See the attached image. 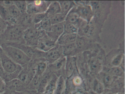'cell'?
<instances>
[{"mask_svg": "<svg viewBox=\"0 0 125 94\" xmlns=\"http://www.w3.org/2000/svg\"><path fill=\"white\" fill-rule=\"evenodd\" d=\"M91 6L94 17L93 19L103 26L110 12L112 2L110 1H87Z\"/></svg>", "mask_w": 125, "mask_h": 94, "instance_id": "cell-1", "label": "cell"}, {"mask_svg": "<svg viewBox=\"0 0 125 94\" xmlns=\"http://www.w3.org/2000/svg\"><path fill=\"white\" fill-rule=\"evenodd\" d=\"M102 27L93 19L89 22L84 21L78 28L77 35L91 38L98 42L100 41V34Z\"/></svg>", "mask_w": 125, "mask_h": 94, "instance_id": "cell-2", "label": "cell"}, {"mask_svg": "<svg viewBox=\"0 0 125 94\" xmlns=\"http://www.w3.org/2000/svg\"><path fill=\"white\" fill-rule=\"evenodd\" d=\"M0 47L14 63L22 67L27 66L31 62L32 59L18 48L5 44H2Z\"/></svg>", "mask_w": 125, "mask_h": 94, "instance_id": "cell-3", "label": "cell"}, {"mask_svg": "<svg viewBox=\"0 0 125 94\" xmlns=\"http://www.w3.org/2000/svg\"><path fill=\"white\" fill-rule=\"evenodd\" d=\"M24 30L22 26L17 25H9L5 31L1 35L4 36V39L7 41L5 43H20V41L24 40Z\"/></svg>", "mask_w": 125, "mask_h": 94, "instance_id": "cell-4", "label": "cell"}, {"mask_svg": "<svg viewBox=\"0 0 125 94\" xmlns=\"http://www.w3.org/2000/svg\"><path fill=\"white\" fill-rule=\"evenodd\" d=\"M105 53L102 49L97 56L93 57L88 63V70L92 76H96L101 72L104 66Z\"/></svg>", "mask_w": 125, "mask_h": 94, "instance_id": "cell-5", "label": "cell"}, {"mask_svg": "<svg viewBox=\"0 0 125 94\" xmlns=\"http://www.w3.org/2000/svg\"><path fill=\"white\" fill-rule=\"evenodd\" d=\"M5 44L16 47L21 50L31 59H44L46 52L42 51L36 48V47L30 46L22 43H5Z\"/></svg>", "mask_w": 125, "mask_h": 94, "instance_id": "cell-6", "label": "cell"}, {"mask_svg": "<svg viewBox=\"0 0 125 94\" xmlns=\"http://www.w3.org/2000/svg\"><path fill=\"white\" fill-rule=\"evenodd\" d=\"M46 33L35 27H30L25 30L23 39L25 44L30 46H37L39 38Z\"/></svg>", "mask_w": 125, "mask_h": 94, "instance_id": "cell-7", "label": "cell"}, {"mask_svg": "<svg viewBox=\"0 0 125 94\" xmlns=\"http://www.w3.org/2000/svg\"><path fill=\"white\" fill-rule=\"evenodd\" d=\"M124 58V50L120 48L113 49L105 56L104 67L109 68L120 66Z\"/></svg>", "mask_w": 125, "mask_h": 94, "instance_id": "cell-8", "label": "cell"}, {"mask_svg": "<svg viewBox=\"0 0 125 94\" xmlns=\"http://www.w3.org/2000/svg\"><path fill=\"white\" fill-rule=\"evenodd\" d=\"M27 13L30 15L45 13L52 1H27Z\"/></svg>", "mask_w": 125, "mask_h": 94, "instance_id": "cell-9", "label": "cell"}, {"mask_svg": "<svg viewBox=\"0 0 125 94\" xmlns=\"http://www.w3.org/2000/svg\"><path fill=\"white\" fill-rule=\"evenodd\" d=\"M0 59L4 71L6 73L15 72L21 66L14 63L3 51L0 47Z\"/></svg>", "mask_w": 125, "mask_h": 94, "instance_id": "cell-10", "label": "cell"}, {"mask_svg": "<svg viewBox=\"0 0 125 94\" xmlns=\"http://www.w3.org/2000/svg\"><path fill=\"white\" fill-rule=\"evenodd\" d=\"M63 56L62 46L56 44L55 46L46 52L45 59L48 65L52 64Z\"/></svg>", "mask_w": 125, "mask_h": 94, "instance_id": "cell-11", "label": "cell"}, {"mask_svg": "<svg viewBox=\"0 0 125 94\" xmlns=\"http://www.w3.org/2000/svg\"><path fill=\"white\" fill-rule=\"evenodd\" d=\"M95 42H96L91 38L80 36L77 35L75 42L77 56L85 51L88 50L93 43Z\"/></svg>", "mask_w": 125, "mask_h": 94, "instance_id": "cell-12", "label": "cell"}, {"mask_svg": "<svg viewBox=\"0 0 125 94\" xmlns=\"http://www.w3.org/2000/svg\"><path fill=\"white\" fill-rule=\"evenodd\" d=\"M66 57L63 56L52 64L48 65L47 69L55 74L58 77L63 76L65 78V68Z\"/></svg>", "mask_w": 125, "mask_h": 94, "instance_id": "cell-13", "label": "cell"}, {"mask_svg": "<svg viewBox=\"0 0 125 94\" xmlns=\"http://www.w3.org/2000/svg\"><path fill=\"white\" fill-rule=\"evenodd\" d=\"M35 75V66L29 67L28 65L27 66L22 67V70L18 75L17 79L27 86Z\"/></svg>", "mask_w": 125, "mask_h": 94, "instance_id": "cell-14", "label": "cell"}, {"mask_svg": "<svg viewBox=\"0 0 125 94\" xmlns=\"http://www.w3.org/2000/svg\"><path fill=\"white\" fill-rule=\"evenodd\" d=\"M76 10L80 17L88 22H90L94 17L93 9L90 6L85 5L83 6L76 5Z\"/></svg>", "mask_w": 125, "mask_h": 94, "instance_id": "cell-15", "label": "cell"}, {"mask_svg": "<svg viewBox=\"0 0 125 94\" xmlns=\"http://www.w3.org/2000/svg\"><path fill=\"white\" fill-rule=\"evenodd\" d=\"M64 22L52 25L49 31L46 32L47 35L56 43L63 33Z\"/></svg>", "mask_w": 125, "mask_h": 94, "instance_id": "cell-16", "label": "cell"}, {"mask_svg": "<svg viewBox=\"0 0 125 94\" xmlns=\"http://www.w3.org/2000/svg\"><path fill=\"white\" fill-rule=\"evenodd\" d=\"M56 44L57 43L50 39L45 33L39 38L36 48L46 52L55 46Z\"/></svg>", "mask_w": 125, "mask_h": 94, "instance_id": "cell-17", "label": "cell"}, {"mask_svg": "<svg viewBox=\"0 0 125 94\" xmlns=\"http://www.w3.org/2000/svg\"><path fill=\"white\" fill-rule=\"evenodd\" d=\"M5 84L6 90L9 92H21L27 90V86L17 78L6 82Z\"/></svg>", "mask_w": 125, "mask_h": 94, "instance_id": "cell-18", "label": "cell"}, {"mask_svg": "<svg viewBox=\"0 0 125 94\" xmlns=\"http://www.w3.org/2000/svg\"><path fill=\"white\" fill-rule=\"evenodd\" d=\"M95 77L104 85L105 88L111 87L118 78L112 75L107 71L103 70Z\"/></svg>", "mask_w": 125, "mask_h": 94, "instance_id": "cell-19", "label": "cell"}, {"mask_svg": "<svg viewBox=\"0 0 125 94\" xmlns=\"http://www.w3.org/2000/svg\"><path fill=\"white\" fill-rule=\"evenodd\" d=\"M76 56L66 57L65 68V78H69L76 71L78 70L76 64Z\"/></svg>", "mask_w": 125, "mask_h": 94, "instance_id": "cell-20", "label": "cell"}, {"mask_svg": "<svg viewBox=\"0 0 125 94\" xmlns=\"http://www.w3.org/2000/svg\"><path fill=\"white\" fill-rule=\"evenodd\" d=\"M76 6L73 7L66 15L65 22L73 25L78 29L83 19L80 17L77 12Z\"/></svg>", "mask_w": 125, "mask_h": 94, "instance_id": "cell-21", "label": "cell"}, {"mask_svg": "<svg viewBox=\"0 0 125 94\" xmlns=\"http://www.w3.org/2000/svg\"><path fill=\"white\" fill-rule=\"evenodd\" d=\"M54 74L47 68L45 73L40 77L39 88L37 91L38 94L44 93L47 85L52 78Z\"/></svg>", "mask_w": 125, "mask_h": 94, "instance_id": "cell-22", "label": "cell"}, {"mask_svg": "<svg viewBox=\"0 0 125 94\" xmlns=\"http://www.w3.org/2000/svg\"><path fill=\"white\" fill-rule=\"evenodd\" d=\"M77 34V33H64L60 37L57 41V44L61 46L74 43L76 40Z\"/></svg>", "mask_w": 125, "mask_h": 94, "instance_id": "cell-23", "label": "cell"}, {"mask_svg": "<svg viewBox=\"0 0 125 94\" xmlns=\"http://www.w3.org/2000/svg\"><path fill=\"white\" fill-rule=\"evenodd\" d=\"M48 63L44 59H40L35 65V75L41 77L46 70Z\"/></svg>", "mask_w": 125, "mask_h": 94, "instance_id": "cell-24", "label": "cell"}, {"mask_svg": "<svg viewBox=\"0 0 125 94\" xmlns=\"http://www.w3.org/2000/svg\"><path fill=\"white\" fill-rule=\"evenodd\" d=\"M47 17L61 13L60 6L58 1H52L46 12Z\"/></svg>", "mask_w": 125, "mask_h": 94, "instance_id": "cell-25", "label": "cell"}, {"mask_svg": "<svg viewBox=\"0 0 125 94\" xmlns=\"http://www.w3.org/2000/svg\"><path fill=\"white\" fill-rule=\"evenodd\" d=\"M60 6L61 13L66 16L76 6L74 1H58Z\"/></svg>", "mask_w": 125, "mask_h": 94, "instance_id": "cell-26", "label": "cell"}, {"mask_svg": "<svg viewBox=\"0 0 125 94\" xmlns=\"http://www.w3.org/2000/svg\"><path fill=\"white\" fill-rule=\"evenodd\" d=\"M63 55L65 56H77L75 42L62 46Z\"/></svg>", "mask_w": 125, "mask_h": 94, "instance_id": "cell-27", "label": "cell"}, {"mask_svg": "<svg viewBox=\"0 0 125 94\" xmlns=\"http://www.w3.org/2000/svg\"><path fill=\"white\" fill-rule=\"evenodd\" d=\"M103 70L107 71L112 75L117 78H123L124 76V70L120 66L112 67L109 68L104 67Z\"/></svg>", "mask_w": 125, "mask_h": 94, "instance_id": "cell-28", "label": "cell"}, {"mask_svg": "<svg viewBox=\"0 0 125 94\" xmlns=\"http://www.w3.org/2000/svg\"><path fill=\"white\" fill-rule=\"evenodd\" d=\"M58 78V77L55 74H54L52 78L47 85L44 92L43 93L44 94H55Z\"/></svg>", "mask_w": 125, "mask_h": 94, "instance_id": "cell-29", "label": "cell"}, {"mask_svg": "<svg viewBox=\"0 0 125 94\" xmlns=\"http://www.w3.org/2000/svg\"><path fill=\"white\" fill-rule=\"evenodd\" d=\"M92 86L94 92L96 94H102L105 91L104 85L96 77L93 79Z\"/></svg>", "mask_w": 125, "mask_h": 94, "instance_id": "cell-30", "label": "cell"}, {"mask_svg": "<svg viewBox=\"0 0 125 94\" xmlns=\"http://www.w3.org/2000/svg\"><path fill=\"white\" fill-rule=\"evenodd\" d=\"M22 69V67H21L13 73H6L5 72L1 78L3 79L5 83L17 78L18 75Z\"/></svg>", "mask_w": 125, "mask_h": 94, "instance_id": "cell-31", "label": "cell"}, {"mask_svg": "<svg viewBox=\"0 0 125 94\" xmlns=\"http://www.w3.org/2000/svg\"><path fill=\"white\" fill-rule=\"evenodd\" d=\"M40 77L35 75L31 81L27 86V89L37 92L40 84Z\"/></svg>", "mask_w": 125, "mask_h": 94, "instance_id": "cell-32", "label": "cell"}, {"mask_svg": "<svg viewBox=\"0 0 125 94\" xmlns=\"http://www.w3.org/2000/svg\"><path fill=\"white\" fill-rule=\"evenodd\" d=\"M66 17L65 15L61 13L48 17L52 25H53L65 22Z\"/></svg>", "mask_w": 125, "mask_h": 94, "instance_id": "cell-33", "label": "cell"}, {"mask_svg": "<svg viewBox=\"0 0 125 94\" xmlns=\"http://www.w3.org/2000/svg\"><path fill=\"white\" fill-rule=\"evenodd\" d=\"M65 85V79L63 76H59L57 80L56 89L54 94H62Z\"/></svg>", "mask_w": 125, "mask_h": 94, "instance_id": "cell-34", "label": "cell"}, {"mask_svg": "<svg viewBox=\"0 0 125 94\" xmlns=\"http://www.w3.org/2000/svg\"><path fill=\"white\" fill-rule=\"evenodd\" d=\"M8 9L11 17L18 22L22 14L19 9L14 4L9 8Z\"/></svg>", "mask_w": 125, "mask_h": 94, "instance_id": "cell-35", "label": "cell"}, {"mask_svg": "<svg viewBox=\"0 0 125 94\" xmlns=\"http://www.w3.org/2000/svg\"><path fill=\"white\" fill-rule=\"evenodd\" d=\"M47 14L45 13L36 14L31 15V21L32 24L35 25L39 24L46 17Z\"/></svg>", "mask_w": 125, "mask_h": 94, "instance_id": "cell-36", "label": "cell"}, {"mask_svg": "<svg viewBox=\"0 0 125 94\" xmlns=\"http://www.w3.org/2000/svg\"><path fill=\"white\" fill-rule=\"evenodd\" d=\"M14 4L22 14L27 13V3L26 1H13Z\"/></svg>", "mask_w": 125, "mask_h": 94, "instance_id": "cell-37", "label": "cell"}, {"mask_svg": "<svg viewBox=\"0 0 125 94\" xmlns=\"http://www.w3.org/2000/svg\"><path fill=\"white\" fill-rule=\"evenodd\" d=\"M77 32H78V29L74 25L70 23L64 22L63 33L77 34Z\"/></svg>", "mask_w": 125, "mask_h": 94, "instance_id": "cell-38", "label": "cell"}, {"mask_svg": "<svg viewBox=\"0 0 125 94\" xmlns=\"http://www.w3.org/2000/svg\"><path fill=\"white\" fill-rule=\"evenodd\" d=\"M8 25V24L6 22L0 17V35L5 31Z\"/></svg>", "mask_w": 125, "mask_h": 94, "instance_id": "cell-39", "label": "cell"}, {"mask_svg": "<svg viewBox=\"0 0 125 94\" xmlns=\"http://www.w3.org/2000/svg\"><path fill=\"white\" fill-rule=\"evenodd\" d=\"M0 5L8 8L14 5L13 1H0Z\"/></svg>", "mask_w": 125, "mask_h": 94, "instance_id": "cell-40", "label": "cell"}, {"mask_svg": "<svg viewBox=\"0 0 125 94\" xmlns=\"http://www.w3.org/2000/svg\"><path fill=\"white\" fill-rule=\"evenodd\" d=\"M6 84L3 79L0 77V94L6 90Z\"/></svg>", "mask_w": 125, "mask_h": 94, "instance_id": "cell-41", "label": "cell"}, {"mask_svg": "<svg viewBox=\"0 0 125 94\" xmlns=\"http://www.w3.org/2000/svg\"><path fill=\"white\" fill-rule=\"evenodd\" d=\"M4 73H5V71H4V69H3L2 65L1 60L0 59V77H2Z\"/></svg>", "mask_w": 125, "mask_h": 94, "instance_id": "cell-42", "label": "cell"}, {"mask_svg": "<svg viewBox=\"0 0 125 94\" xmlns=\"http://www.w3.org/2000/svg\"><path fill=\"white\" fill-rule=\"evenodd\" d=\"M9 92L8 91L6 90L5 91L3 92V93H0V94H9Z\"/></svg>", "mask_w": 125, "mask_h": 94, "instance_id": "cell-43", "label": "cell"}, {"mask_svg": "<svg viewBox=\"0 0 125 94\" xmlns=\"http://www.w3.org/2000/svg\"><path fill=\"white\" fill-rule=\"evenodd\" d=\"M115 94H124V93L123 94V93H117Z\"/></svg>", "mask_w": 125, "mask_h": 94, "instance_id": "cell-44", "label": "cell"}, {"mask_svg": "<svg viewBox=\"0 0 125 94\" xmlns=\"http://www.w3.org/2000/svg\"><path fill=\"white\" fill-rule=\"evenodd\" d=\"M42 94H44V93H42Z\"/></svg>", "mask_w": 125, "mask_h": 94, "instance_id": "cell-45", "label": "cell"}]
</instances>
